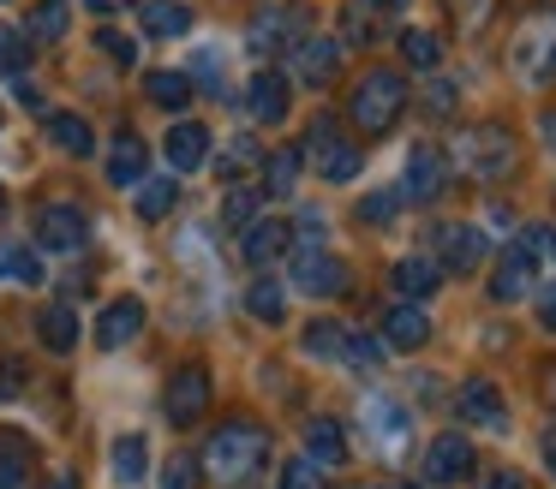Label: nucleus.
I'll list each match as a JSON object with an SVG mask.
<instances>
[{"instance_id":"f257e3e1","label":"nucleus","mask_w":556,"mask_h":489,"mask_svg":"<svg viewBox=\"0 0 556 489\" xmlns=\"http://www.w3.org/2000/svg\"><path fill=\"white\" fill-rule=\"evenodd\" d=\"M264 453H269V436L264 429L252 424V417H228V424L216 429V436L204 441V472L216 477V484H245V477L257 472V465H264Z\"/></svg>"},{"instance_id":"f03ea898","label":"nucleus","mask_w":556,"mask_h":489,"mask_svg":"<svg viewBox=\"0 0 556 489\" xmlns=\"http://www.w3.org/2000/svg\"><path fill=\"white\" fill-rule=\"evenodd\" d=\"M348 114H353V126H359L365 138L395 131V119L407 114V83H401V72H365V78L353 83Z\"/></svg>"},{"instance_id":"7ed1b4c3","label":"nucleus","mask_w":556,"mask_h":489,"mask_svg":"<svg viewBox=\"0 0 556 489\" xmlns=\"http://www.w3.org/2000/svg\"><path fill=\"white\" fill-rule=\"evenodd\" d=\"M455 167L467 179H503L508 167H515V138H508V126H496V119L467 126L455 138Z\"/></svg>"},{"instance_id":"20e7f679","label":"nucleus","mask_w":556,"mask_h":489,"mask_svg":"<svg viewBox=\"0 0 556 489\" xmlns=\"http://www.w3.org/2000/svg\"><path fill=\"white\" fill-rule=\"evenodd\" d=\"M508 60H515V72H520L527 83L556 78V18H551V12H532V18L520 24Z\"/></svg>"},{"instance_id":"39448f33","label":"nucleus","mask_w":556,"mask_h":489,"mask_svg":"<svg viewBox=\"0 0 556 489\" xmlns=\"http://www.w3.org/2000/svg\"><path fill=\"white\" fill-rule=\"evenodd\" d=\"M305 150H312L317 173H324V179H336V185H348V179L359 173V162H365V155H359V143H348V138H341V126H336L329 114L317 119L312 131H305Z\"/></svg>"},{"instance_id":"423d86ee","label":"nucleus","mask_w":556,"mask_h":489,"mask_svg":"<svg viewBox=\"0 0 556 489\" xmlns=\"http://www.w3.org/2000/svg\"><path fill=\"white\" fill-rule=\"evenodd\" d=\"M300 36H305V12L288 7V0L252 12V24H245V48H252V54H288Z\"/></svg>"},{"instance_id":"0eeeda50","label":"nucleus","mask_w":556,"mask_h":489,"mask_svg":"<svg viewBox=\"0 0 556 489\" xmlns=\"http://www.w3.org/2000/svg\"><path fill=\"white\" fill-rule=\"evenodd\" d=\"M90 239V221L78 203H42L37 209V250H54V257H78Z\"/></svg>"},{"instance_id":"6e6552de","label":"nucleus","mask_w":556,"mask_h":489,"mask_svg":"<svg viewBox=\"0 0 556 489\" xmlns=\"http://www.w3.org/2000/svg\"><path fill=\"white\" fill-rule=\"evenodd\" d=\"M162 412H168L174 429H192L198 417L210 412V370L204 364H180L168 376V394H162Z\"/></svg>"},{"instance_id":"1a4fd4ad","label":"nucleus","mask_w":556,"mask_h":489,"mask_svg":"<svg viewBox=\"0 0 556 489\" xmlns=\"http://www.w3.org/2000/svg\"><path fill=\"white\" fill-rule=\"evenodd\" d=\"M293 286L312 298H336L348 293V262L336 257V250H293Z\"/></svg>"},{"instance_id":"9d476101","label":"nucleus","mask_w":556,"mask_h":489,"mask_svg":"<svg viewBox=\"0 0 556 489\" xmlns=\"http://www.w3.org/2000/svg\"><path fill=\"white\" fill-rule=\"evenodd\" d=\"M413 436V417L395 394H365V441H377L383 453H401Z\"/></svg>"},{"instance_id":"9b49d317","label":"nucleus","mask_w":556,"mask_h":489,"mask_svg":"<svg viewBox=\"0 0 556 489\" xmlns=\"http://www.w3.org/2000/svg\"><path fill=\"white\" fill-rule=\"evenodd\" d=\"M293 72H300V83H312V90L336 83L341 42H336V36H300V42H293Z\"/></svg>"},{"instance_id":"f8f14e48","label":"nucleus","mask_w":556,"mask_h":489,"mask_svg":"<svg viewBox=\"0 0 556 489\" xmlns=\"http://www.w3.org/2000/svg\"><path fill=\"white\" fill-rule=\"evenodd\" d=\"M479 472V453H472V441L460 436H437L431 448H425V477L431 484H460V477Z\"/></svg>"},{"instance_id":"ddd939ff","label":"nucleus","mask_w":556,"mask_h":489,"mask_svg":"<svg viewBox=\"0 0 556 489\" xmlns=\"http://www.w3.org/2000/svg\"><path fill=\"white\" fill-rule=\"evenodd\" d=\"M401 185H407V197H413V203H437V197H443V185H448V162H443V150L419 143V150L407 155V173H401Z\"/></svg>"},{"instance_id":"4468645a","label":"nucleus","mask_w":556,"mask_h":489,"mask_svg":"<svg viewBox=\"0 0 556 489\" xmlns=\"http://www.w3.org/2000/svg\"><path fill=\"white\" fill-rule=\"evenodd\" d=\"M144 334V298H114L109 310L97 317V346L102 352H121Z\"/></svg>"},{"instance_id":"2eb2a0df","label":"nucleus","mask_w":556,"mask_h":489,"mask_svg":"<svg viewBox=\"0 0 556 489\" xmlns=\"http://www.w3.org/2000/svg\"><path fill=\"white\" fill-rule=\"evenodd\" d=\"M288 102H293V90H288V78L281 72H252V83H245V114L252 119H264V126H281L288 119Z\"/></svg>"},{"instance_id":"dca6fc26","label":"nucleus","mask_w":556,"mask_h":489,"mask_svg":"<svg viewBox=\"0 0 556 489\" xmlns=\"http://www.w3.org/2000/svg\"><path fill=\"white\" fill-rule=\"evenodd\" d=\"M455 406H460V424H479V429H503V424H508L503 394H496V382H484V376L460 382Z\"/></svg>"},{"instance_id":"f3484780","label":"nucleus","mask_w":556,"mask_h":489,"mask_svg":"<svg viewBox=\"0 0 556 489\" xmlns=\"http://www.w3.org/2000/svg\"><path fill=\"white\" fill-rule=\"evenodd\" d=\"M288 250H293V227L276 221V215H269V221H252L245 239H240V257L252 262V269H269V262L288 257Z\"/></svg>"},{"instance_id":"a211bd4d","label":"nucleus","mask_w":556,"mask_h":489,"mask_svg":"<svg viewBox=\"0 0 556 489\" xmlns=\"http://www.w3.org/2000/svg\"><path fill=\"white\" fill-rule=\"evenodd\" d=\"M162 155H168L174 173H198V167L210 162V131L198 126V119H180V126H168V143H162Z\"/></svg>"},{"instance_id":"6ab92c4d","label":"nucleus","mask_w":556,"mask_h":489,"mask_svg":"<svg viewBox=\"0 0 556 489\" xmlns=\"http://www.w3.org/2000/svg\"><path fill=\"white\" fill-rule=\"evenodd\" d=\"M532 281H539V262L515 245V250H503V262H496V274H491V298L496 305H515V298L532 293Z\"/></svg>"},{"instance_id":"aec40b11","label":"nucleus","mask_w":556,"mask_h":489,"mask_svg":"<svg viewBox=\"0 0 556 489\" xmlns=\"http://www.w3.org/2000/svg\"><path fill=\"white\" fill-rule=\"evenodd\" d=\"M431 340V317H425L419 305H395L383 317V346H395V352H413V346Z\"/></svg>"},{"instance_id":"412c9836","label":"nucleus","mask_w":556,"mask_h":489,"mask_svg":"<svg viewBox=\"0 0 556 489\" xmlns=\"http://www.w3.org/2000/svg\"><path fill=\"white\" fill-rule=\"evenodd\" d=\"M305 460L312 465H348V429L336 424V417H312V424H305Z\"/></svg>"},{"instance_id":"4be33fe9","label":"nucleus","mask_w":556,"mask_h":489,"mask_svg":"<svg viewBox=\"0 0 556 489\" xmlns=\"http://www.w3.org/2000/svg\"><path fill=\"white\" fill-rule=\"evenodd\" d=\"M389 281H395L401 298H431L437 281H443V262H437V257H401Z\"/></svg>"},{"instance_id":"5701e85b","label":"nucleus","mask_w":556,"mask_h":489,"mask_svg":"<svg viewBox=\"0 0 556 489\" xmlns=\"http://www.w3.org/2000/svg\"><path fill=\"white\" fill-rule=\"evenodd\" d=\"M37 334H42V346H49L54 358H66V352L78 346V310H73V305H42Z\"/></svg>"},{"instance_id":"b1692460","label":"nucleus","mask_w":556,"mask_h":489,"mask_svg":"<svg viewBox=\"0 0 556 489\" xmlns=\"http://www.w3.org/2000/svg\"><path fill=\"white\" fill-rule=\"evenodd\" d=\"M144 162H150L144 138H138V131H121L114 150H109V179L114 185H138V179H144Z\"/></svg>"},{"instance_id":"393cba45","label":"nucleus","mask_w":556,"mask_h":489,"mask_svg":"<svg viewBox=\"0 0 556 489\" xmlns=\"http://www.w3.org/2000/svg\"><path fill=\"white\" fill-rule=\"evenodd\" d=\"M479 262H484V233H479V227H448V233H443V269L472 274Z\"/></svg>"},{"instance_id":"a878e982","label":"nucleus","mask_w":556,"mask_h":489,"mask_svg":"<svg viewBox=\"0 0 556 489\" xmlns=\"http://www.w3.org/2000/svg\"><path fill=\"white\" fill-rule=\"evenodd\" d=\"M341 36H348L353 48H371L377 36H383V12H377L371 0H348V7H341Z\"/></svg>"},{"instance_id":"bb28decb","label":"nucleus","mask_w":556,"mask_h":489,"mask_svg":"<svg viewBox=\"0 0 556 489\" xmlns=\"http://www.w3.org/2000/svg\"><path fill=\"white\" fill-rule=\"evenodd\" d=\"M49 138L61 143L66 155H97V131H90V119H78V114H49Z\"/></svg>"},{"instance_id":"cd10ccee","label":"nucleus","mask_w":556,"mask_h":489,"mask_svg":"<svg viewBox=\"0 0 556 489\" xmlns=\"http://www.w3.org/2000/svg\"><path fill=\"white\" fill-rule=\"evenodd\" d=\"M0 489H30V441L0 436Z\"/></svg>"},{"instance_id":"c85d7f7f","label":"nucleus","mask_w":556,"mask_h":489,"mask_svg":"<svg viewBox=\"0 0 556 489\" xmlns=\"http://www.w3.org/2000/svg\"><path fill=\"white\" fill-rule=\"evenodd\" d=\"M305 352H312V358H324V364H336V358L348 352V329H341L336 317L305 322Z\"/></svg>"},{"instance_id":"c756f323","label":"nucleus","mask_w":556,"mask_h":489,"mask_svg":"<svg viewBox=\"0 0 556 489\" xmlns=\"http://www.w3.org/2000/svg\"><path fill=\"white\" fill-rule=\"evenodd\" d=\"M174 203H180V185H174V173L138 179V215H144V221H162V215H174Z\"/></svg>"},{"instance_id":"7c9ffc66","label":"nucleus","mask_w":556,"mask_h":489,"mask_svg":"<svg viewBox=\"0 0 556 489\" xmlns=\"http://www.w3.org/2000/svg\"><path fill=\"white\" fill-rule=\"evenodd\" d=\"M144 30L150 36H186L192 30V7H180V0H144Z\"/></svg>"},{"instance_id":"2f4dec72","label":"nucleus","mask_w":556,"mask_h":489,"mask_svg":"<svg viewBox=\"0 0 556 489\" xmlns=\"http://www.w3.org/2000/svg\"><path fill=\"white\" fill-rule=\"evenodd\" d=\"M144 95H150L156 107H168V114H174V107L192 102V78H186V72H150V78H144Z\"/></svg>"},{"instance_id":"473e14b6","label":"nucleus","mask_w":556,"mask_h":489,"mask_svg":"<svg viewBox=\"0 0 556 489\" xmlns=\"http://www.w3.org/2000/svg\"><path fill=\"white\" fill-rule=\"evenodd\" d=\"M144 465H150L144 436H121V441H114V477H121L126 489H132V484H144Z\"/></svg>"},{"instance_id":"72a5a7b5","label":"nucleus","mask_w":556,"mask_h":489,"mask_svg":"<svg viewBox=\"0 0 556 489\" xmlns=\"http://www.w3.org/2000/svg\"><path fill=\"white\" fill-rule=\"evenodd\" d=\"M66 0H42V7H30V24H25V36L30 42H61L66 36Z\"/></svg>"},{"instance_id":"f704fd0d","label":"nucleus","mask_w":556,"mask_h":489,"mask_svg":"<svg viewBox=\"0 0 556 489\" xmlns=\"http://www.w3.org/2000/svg\"><path fill=\"white\" fill-rule=\"evenodd\" d=\"M257 162H264V150H257V138H245V131L222 143V179H233V185H240V179L252 173Z\"/></svg>"},{"instance_id":"c9c22d12","label":"nucleus","mask_w":556,"mask_h":489,"mask_svg":"<svg viewBox=\"0 0 556 489\" xmlns=\"http://www.w3.org/2000/svg\"><path fill=\"white\" fill-rule=\"evenodd\" d=\"M0 274L18 281V286H42V262H37V250H25V245H0Z\"/></svg>"},{"instance_id":"e433bc0d","label":"nucleus","mask_w":556,"mask_h":489,"mask_svg":"<svg viewBox=\"0 0 556 489\" xmlns=\"http://www.w3.org/2000/svg\"><path fill=\"white\" fill-rule=\"evenodd\" d=\"M245 310H252L257 322H281V317H288V298H281L276 281H252V286H245Z\"/></svg>"},{"instance_id":"4c0bfd02","label":"nucleus","mask_w":556,"mask_h":489,"mask_svg":"<svg viewBox=\"0 0 556 489\" xmlns=\"http://www.w3.org/2000/svg\"><path fill=\"white\" fill-rule=\"evenodd\" d=\"M257 203H264L257 185H228V197H222V227H252Z\"/></svg>"},{"instance_id":"58836bf2","label":"nucleus","mask_w":556,"mask_h":489,"mask_svg":"<svg viewBox=\"0 0 556 489\" xmlns=\"http://www.w3.org/2000/svg\"><path fill=\"white\" fill-rule=\"evenodd\" d=\"M401 60H407L413 72H431L437 60H443V42H437L431 30H407L401 36Z\"/></svg>"},{"instance_id":"ea45409f","label":"nucleus","mask_w":556,"mask_h":489,"mask_svg":"<svg viewBox=\"0 0 556 489\" xmlns=\"http://www.w3.org/2000/svg\"><path fill=\"white\" fill-rule=\"evenodd\" d=\"M293 179H300V150H276L269 155V173H264V191L269 197H288Z\"/></svg>"},{"instance_id":"a19ab883","label":"nucleus","mask_w":556,"mask_h":489,"mask_svg":"<svg viewBox=\"0 0 556 489\" xmlns=\"http://www.w3.org/2000/svg\"><path fill=\"white\" fill-rule=\"evenodd\" d=\"M25 66H30V36H18V30L0 24V78H18Z\"/></svg>"},{"instance_id":"79ce46f5","label":"nucleus","mask_w":556,"mask_h":489,"mask_svg":"<svg viewBox=\"0 0 556 489\" xmlns=\"http://www.w3.org/2000/svg\"><path fill=\"white\" fill-rule=\"evenodd\" d=\"M30 388V364L18 352H0V400H18Z\"/></svg>"},{"instance_id":"37998d69","label":"nucleus","mask_w":556,"mask_h":489,"mask_svg":"<svg viewBox=\"0 0 556 489\" xmlns=\"http://www.w3.org/2000/svg\"><path fill=\"white\" fill-rule=\"evenodd\" d=\"M198 477H204V465H198L192 453H174L168 472H162V489H198Z\"/></svg>"},{"instance_id":"c03bdc74","label":"nucleus","mask_w":556,"mask_h":489,"mask_svg":"<svg viewBox=\"0 0 556 489\" xmlns=\"http://www.w3.org/2000/svg\"><path fill=\"white\" fill-rule=\"evenodd\" d=\"M97 48L114 60V66H132V60H138V42H132V36H121V30H109V24L97 30Z\"/></svg>"},{"instance_id":"a18cd8bd","label":"nucleus","mask_w":556,"mask_h":489,"mask_svg":"<svg viewBox=\"0 0 556 489\" xmlns=\"http://www.w3.org/2000/svg\"><path fill=\"white\" fill-rule=\"evenodd\" d=\"M383 352L389 346L377 340V334H348V352L341 358H348V364H383Z\"/></svg>"},{"instance_id":"49530a36","label":"nucleus","mask_w":556,"mask_h":489,"mask_svg":"<svg viewBox=\"0 0 556 489\" xmlns=\"http://www.w3.org/2000/svg\"><path fill=\"white\" fill-rule=\"evenodd\" d=\"M281 489H324V472L312 460H288L281 465Z\"/></svg>"},{"instance_id":"de8ad7c7","label":"nucleus","mask_w":556,"mask_h":489,"mask_svg":"<svg viewBox=\"0 0 556 489\" xmlns=\"http://www.w3.org/2000/svg\"><path fill=\"white\" fill-rule=\"evenodd\" d=\"M359 221H377V227L395 221V191H371V197L359 203Z\"/></svg>"},{"instance_id":"09e8293b","label":"nucleus","mask_w":556,"mask_h":489,"mask_svg":"<svg viewBox=\"0 0 556 489\" xmlns=\"http://www.w3.org/2000/svg\"><path fill=\"white\" fill-rule=\"evenodd\" d=\"M491 7H496V0H460V30L479 36L484 24H491Z\"/></svg>"},{"instance_id":"8fccbe9b","label":"nucleus","mask_w":556,"mask_h":489,"mask_svg":"<svg viewBox=\"0 0 556 489\" xmlns=\"http://www.w3.org/2000/svg\"><path fill=\"white\" fill-rule=\"evenodd\" d=\"M419 107H425V114H431V119H443L448 107H455V83H431V90L419 95Z\"/></svg>"},{"instance_id":"3c124183","label":"nucleus","mask_w":556,"mask_h":489,"mask_svg":"<svg viewBox=\"0 0 556 489\" xmlns=\"http://www.w3.org/2000/svg\"><path fill=\"white\" fill-rule=\"evenodd\" d=\"M539 322H544V329L556 334V281H551V286H544V293H539Z\"/></svg>"},{"instance_id":"603ef678","label":"nucleus","mask_w":556,"mask_h":489,"mask_svg":"<svg viewBox=\"0 0 556 489\" xmlns=\"http://www.w3.org/2000/svg\"><path fill=\"white\" fill-rule=\"evenodd\" d=\"M198 78H204L210 90H222V78H216V54H198Z\"/></svg>"},{"instance_id":"864d4df0","label":"nucleus","mask_w":556,"mask_h":489,"mask_svg":"<svg viewBox=\"0 0 556 489\" xmlns=\"http://www.w3.org/2000/svg\"><path fill=\"white\" fill-rule=\"evenodd\" d=\"M484 489H527V477H515V472H496V477H484Z\"/></svg>"},{"instance_id":"5fc2aeb1","label":"nucleus","mask_w":556,"mask_h":489,"mask_svg":"<svg viewBox=\"0 0 556 489\" xmlns=\"http://www.w3.org/2000/svg\"><path fill=\"white\" fill-rule=\"evenodd\" d=\"M85 7H90V12H102V18H114V12H126L132 0H85Z\"/></svg>"},{"instance_id":"6e6d98bb","label":"nucleus","mask_w":556,"mask_h":489,"mask_svg":"<svg viewBox=\"0 0 556 489\" xmlns=\"http://www.w3.org/2000/svg\"><path fill=\"white\" fill-rule=\"evenodd\" d=\"M371 7H377V12H383V18H389V12H407V0H371Z\"/></svg>"},{"instance_id":"4d7b16f0","label":"nucleus","mask_w":556,"mask_h":489,"mask_svg":"<svg viewBox=\"0 0 556 489\" xmlns=\"http://www.w3.org/2000/svg\"><path fill=\"white\" fill-rule=\"evenodd\" d=\"M544 465H551V472H556V429H551V436H544Z\"/></svg>"},{"instance_id":"13d9d810","label":"nucleus","mask_w":556,"mask_h":489,"mask_svg":"<svg viewBox=\"0 0 556 489\" xmlns=\"http://www.w3.org/2000/svg\"><path fill=\"white\" fill-rule=\"evenodd\" d=\"M539 131H544V143H556V114H544V119H539Z\"/></svg>"},{"instance_id":"bf43d9fd","label":"nucleus","mask_w":556,"mask_h":489,"mask_svg":"<svg viewBox=\"0 0 556 489\" xmlns=\"http://www.w3.org/2000/svg\"><path fill=\"white\" fill-rule=\"evenodd\" d=\"M49 489H78V477H73V472H54V484H49Z\"/></svg>"},{"instance_id":"052dcab7","label":"nucleus","mask_w":556,"mask_h":489,"mask_svg":"<svg viewBox=\"0 0 556 489\" xmlns=\"http://www.w3.org/2000/svg\"><path fill=\"white\" fill-rule=\"evenodd\" d=\"M365 489H413V484H365Z\"/></svg>"},{"instance_id":"680f3d73","label":"nucleus","mask_w":556,"mask_h":489,"mask_svg":"<svg viewBox=\"0 0 556 489\" xmlns=\"http://www.w3.org/2000/svg\"><path fill=\"white\" fill-rule=\"evenodd\" d=\"M551 257H556V227H551Z\"/></svg>"},{"instance_id":"e2e57ef3","label":"nucleus","mask_w":556,"mask_h":489,"mask_svg":"<svg viewBox=\"0 0 556 489\" xmlns=\"http://www.w3.org/2000/svg\"><path fill=\"white\" fill-rule=\"evenodd\" d=\"M0 209H7V185H0Z\"/></svg>"},{"instance_id":"0e129e2a","label":"nucleus","mask_w":556,"mask_h":489,"mask_svg":"<svg viewBox=\"0 0 556 489\" xmlns=\"http://www.w3.org/2000/svg\"><path fill=\"white\" fill-rule=\"evenodd\" d=\"M551 400H556V376H551Z\"/></svg>"}]
</instances>
